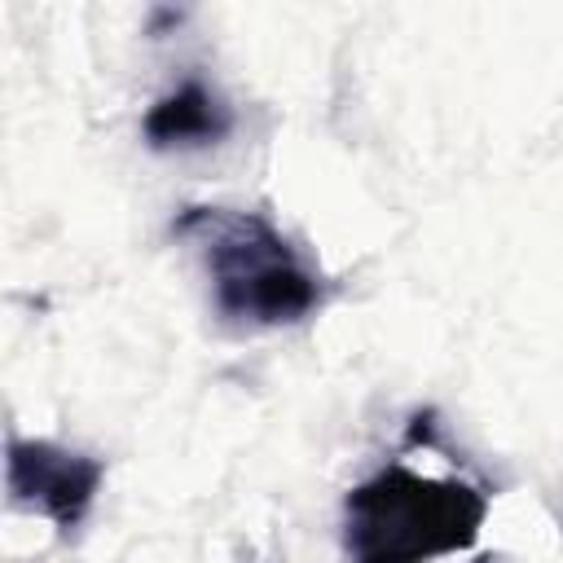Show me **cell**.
<instances>
[{"mask_svg":"<svg viewBox=\"0 0 563 563\" xmlns=\"http://www.w3.org/2000/svg\"><path fill=\"white\" fill-rule=\"evenodd\" d=\"M233 128V114L229 106L202 84V79H185L176 84L172 92H163L145 119H141V132L154 150H172V145H211L220 141L224 132Z\"/></svg>","mask_w":563,"mask_h":563,"instance_id":"cell-4","label":"cell"},{"mask_svg":"<svg viewBox=\"0 0 563 563\" xmlns=\"http://www.w3.org/2000/svg\"><path fill=\"white\" fill-rule=\"evenodd\" d=\"M180 238L202 246L216 312L246 325H290L321 303V277L255 211L185 207Z\"/></svg>","mask_w":563,"mask_h":563,"instance_id":"cell-2","label":"cell"},{"mask_svg":"<svg viewBox=\"0 0 563 563\" xmlns=\"http://www.w3.org/2000/svg\"><path fill=\"white\" fill-rule=\"evenodd\" d=\"M488 497L466 479H431L383 466L343 501V550L352 563H435L479 541Z\"/></svg>","mask_w":563,"mask_h":563,"instance_id":"cell-1","label":"cell"},{"mask_svg":"<svg viewBox=\"0 0 563 563\" xmlns=\"http://www.w3.org/2000/svg\"><path fill=\"white\" fill-rule=\"evenodd\" d=\"M101 475L106 466L88 453H70L53 440H9L4 484L13 501L48 515L62 537H70L88 519L101 493Z\"/></svg>","mask_w":563,"mask_h":563,"instance_id":"cell-3","label":"cell"}]
</instances>
